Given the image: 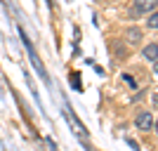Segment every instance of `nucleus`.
<instances>
[{
	"label": "nucleus",
	"instance_id": "nucleus-9",
	"mask_svg": "<svg viewBox=\"0 0 158 151\" xmlns=\"http://www.w3.org/2000/svg\"><path fill=\"white\" fill-rule=\"evenodd\" d=\"M153 71H156V76H158V59L153 61Z\"/></svg>",
	"mask_w": 158,
	"mask_h": 151
},
{
	"label": "nucleus",
	"instance_id": "nucleus-5",
	"mask_svg": "<svg viewBox=\"0 0 158 151\" xmlns=\"http://www.w3.org/2000/svg\"><path fill=\"white\" fill-rule=\"evenodd\" d=\"M66 116H69V120H71V125H73V130H76V135H78V137H87V130H85V128H83V125H80L76 118H73L69 109H66Z\"/></svg>",
	"mask_w": 158,
	"mask_h": 151
},
{
	"label": "nucleus",
	"instance_id": "nucleus-10",
	"mask_svg": "<svg viewBox=\"0 0 158 151\" xmlns=\"http://www.w3.org/2000/svg\"><path fill=\"white\" fill-rule=\"evenodd\" d=\"M153 104L158 106V92H156V94H153Z\"/></svg>",
	"mask_w": 158,
	"mask_h": 151
},
{
	"label": "nucleus",
	"instance_id": "nucleus-6",
	"mask_svg": "<svg viewBox=\"0 0 158 151\" xmlns=\"http://www.w3.org/2000/svg\"><path fill=\"white\" fill-rule=\"evenodd\" d=\"M149 26H151V28H158V10L149 17Z\"/></svg>",
	"mask_w": 158,
	"mask_h": 151
},
{
	"label": "nucleus",
	"instance_id": "nucleus-7",
	"mask_svg": "<svg viewBox=\"0 0 158 151\" xmlns=\"http://www.w3.org/2000/svg\"><path fill=\"white\" fill-rule=\"evenodd\" d=\"M71 85L76 87V90H80V80H78V73H73V76H71Z\"/></svg>",
	"mask_w": 158,
	"mask_h": 151
},
{
	"label": "nucleus",
	"instance_id": "nucleus-1",
	"mask_svg": "<svg viewBox=\"0 0 158 151\" xmlns=\"http://www.w3.org/2000/svg\"><path fill=\"white\" fill-rule=\"evenodd\" d=\"M19 36H21V43H24V47H26V52H28V57H31L33 66H35V71L40 73V78L45 80V83H50V76H47V71H45V66H43V61H40V57H38V52H35V47H33V43L28 40L26 31H24V28H19Z\"/></svg>",
	"mask_w": 158,
	"mask_h": 151
},
{
	"label": "nucleus",
	"instance_id": "nucleus-2",
	"mask_svg": "<svg viewBox=\"0 0 158 151\" xmlns=\"http://www.w3.org/2000/svg\"><path fill=\"white\" fill-rule=\"evenodd\" d=\"M135 125H137L139 130H151V125H153V120H151V113L142 111V113L137 116V120H135Z\"/></svg>",
	"mask_w": 158,
	"mask_h": 151
},
{
	"label": "nucleus",
	"instance_id": "nucleus-8",
	"mask_svg": "<svg viewBox=\"0 0 158 151\" xmlns=\"http://www.w3.org/2000/svg\"><path fill=\"white\" fill-rule=\"evenodd\" d=\"M127 144H130V146H132V149H135V151H139V144H137V142H135V139H127Z\"/></svg>",
	"mask_w": 158,
	"mask_h": 151
},
{
	"label": "nucleus",
	"instance_id": "nucleus-3",
	"mask_svg": "<svg viewBox=\"0 0 158 151\" xmlns=\"http://www.w3.org/2000/svg\"><path fill=\"white\" fill-rule=\"evenodd\" d=\"M158 0H135V10L137 12H149V10H156Z\"/></svg>",
	"mask_w": 158,
	"mask_h": 151
},
{
	"label": "nucleus",
	"instance_id": "nucleus-11",
	"mask_svg": "<svg viewBox=\"0 0 158 151\" xmlns=\"http://www.w3.org/2000/svg\"><path fill=\"white\" fill-rule=\"evenodd\" d=\"M156 132H158V123H156Z\"/></svg>",
	"mask_w": 158,
	"mask_h": 151
},
{
	"label": "nucleus",
	"instance_id": "nucleus-4",
	"mask_svg": "<svg viewBox=\"0 0 158 151\" xmlns=\"http://www.w3.org/2000/svg\"><path fill=\"white\" fill-rule=\"evenodd\" d=\"M142 57H144V59H149V61H156V59H158V45H156V43L146 45L144 52H142Z\"/></svg>",
	"mask_w": 158,
	"mask_h": 151
}]
</instances>
